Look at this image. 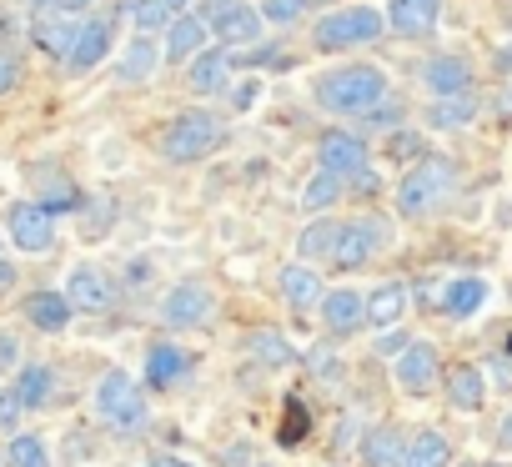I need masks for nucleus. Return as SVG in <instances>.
Masks as SVG:
<instances>
[{"label":"nucleus","instance_id":"ddd939ff","mask_svg":"<svg viewBox=\"0 0 512 467\" xmlns=\"http://www.w3.org/2000/svg\"><path fill=\"white\" fill-rule=\"evenodd\" d=\"M66 297H71V307L76 312H111V302H116V287H111V277L101 272V267H91V262H81V267H71V277H66Z\"/></svg>","mask_w":512,"mask_h":467},{"label":"nucleus","instance_id":"79ce46f5","mask_svg":"<svg viewBox=\"0 0 512 467\" xmlns=\"http://www.w3.org/2000/svg\"><path fill=\"white\" fill-rule=\"evenodd\" d=\"M151 467H196V462H186V457H171V452H166V457H151Z\"/></svg>","mask_w":512,"mask_h":467},{"label":"nucleus","instance_id":"b1692460","mask_svg":"<svg viewBox=\"0 0 512 467\" xmlns=\"http://www.w3.org/2000/svg\"><path fill=\"white\" fill-rule=\"evenodd\" d=\"M407 302H412L407 282H382V287H372V297H367V327H377V332L397 327V322L407 317Z\"/></svg>","mask_w":512,"mask_h":467},{"label":"nucleus","instance_id":"6ab92c4d","mask_svg":"<svg viewBox=\"0 0 512 467\" xmlns=\"http://www.w3.org/2000/svg\"><path fill=\"white\" fill-rule=\"evenodd\" d=\"M106 56H111V21H106V16L81 21V36H76V46H71L66 66H71V71H96Z\"/></svg>","mask_w":512,"mask_h":467},{"label":"nucleus","instance_id":"5701e85b","mask_svg":"<svg viewBox=\"0 0 512 467\" xmlns=\"http://www.w3.org/2000/svg\"><path fill=\"white\" fill-rule=\"evenodd\" d=\"M186 86L196 96H221L231 86V56L226 51H201L191 66H186Z\"/></svg>","mask_w":512,"mask_h":467},{"label":"nucleus","instance_id":"49530a36","mask_svg":"<svg viewBox=\"0 0 512 467\" xmlns=\"http://www.w3.org/2000/svg\"><path fill=\"white\" fill-rule=\"evenodd\" d=\"M66 6H76V11H81V6H91V0H66Z\"/></svg>","mask_w":512,"mask_h":467},{"label":"nucleus","instance_id":"412c9836","mask_svg":"<svg viewBox=\"0 0 512 467\" xmlns=\"http://www.w3.org/2000/svg\"><path fill=\"white\" fill-rule=\"evenodd\" d=\"M322 322H327V332H337V337H352V332L367 322V297H357L352 287H337V292H327V297H322Z\"/></svg>","mask_w":512,"mask_h":467},{"label":"nucleus","instance_id":"dca6fc26","mask_svg":"<svg viewBox=\"0 0 512 467\" xmlns=\"http://www.w3.org/2000/svg\"><path fill=\"white\" fill-rule=\"evenodd\" d=\"M206 36H211V26L186 11V16H176V21L166 26V46H161V51H166L171 66H191V61L206 51Z\"/></svg>","mask_w":512,"mask_h":467},{"label":"nucleus","instance_id":"9b49d317","mask_svg":"<svg viewBox=\"0 0 512 467\" xmlns=\"http://www.w3.org/2000/svg\"><path fill=\"white\" fill-rule=\"evenodd\" d=\"M437 367H442V357H437L432 342H407V347L397 352L392 377H397V387H402L407 397H427V392H437Z\"/></svg>","mask_w":512,"mask_h":467},{"label":"nucleus","instance_id":"c756f323","mask_svg":"<svg viewBox=\"0 0 512 467\" xmlns=\"http://www.w3.org/2000/svg\"><path fill=\"white\" fill-rule=\"evenodd\" d=\"M472 116H477V96H442L427 106V126H437V131H457Z\"/></svg>","mask_w":512,"mask_h":467},{"label":"nucleus","instance_id":"37998d69","mask_svg":"<svg viewBox=\"0 0 512 467\" xmlns=\"http://www.w3.org/2000/svg\"><path fill=\"white\" fill-rule=\"evenodd\" d=\"M11 282H16V267H11V262H0V292H6Z\"/></svg>","mask_w":512,"mask_h":467},{"label":"nucleus","instance_id":"423d86ee","mask_svg":"<svg viewBox=\"0 0 512 467\" xmlns=\"http://www.w3.org/2000/svg\"><path fill=\"white\" fill-rule=\"evenodd\" d=\"M76 36H81V16H76V6H66V0H36L31 6V41L46 51V56H71V46H76Z\"/></svg>","mask_w":512,"mask_h":467},{"label":"nucleus","instance_id":"e433bc0d","mask_svg":"<svg viewBox=\"0 0 512 467\" xmlns=\"http://www.w3.org/2000/svg\"><path fill=\"white\" fill-rule=\"evenodd\" d=\"M362 121V131H392V126H402V101H382V106H372L367 116H357Z\"/></svg>","mask_w":512,"mask_h":467},{"label":"nucleus","instance_id":"4468645a","mask_svg":"<svg viewBox=\"0 0 512 467\" xmlns=\"http://www.w3.org/2000/svg\"><path fill=\"white\" fill-rule=\"evenodd\" d=\"M377 242H382V226H377L372 216H357V221H342V242H337V252H332V262H337L342 272H362V267L372 262V252H377Z\"/></svg>","mask_w":512,"mask_h":467},{"label":"nucleus","instance_id":"393cba45","mask_svg":"<svg viewBox=\"0 0 512 467\" xmlns=\"http://www.w3.org/2000/svg\"><path fill=\"white\" fill-rule=\"evenodd\" d=\"M71 297L66 292H31L26 297V322L41 327V332H66L71 327Z\"/></svg>","mask_w":512,"mask_h":467},{"label":"nucleus","instance_id":"4c0bfd02","mask_svg":"<svg viewBox=\"0 0 512 467\" xmlns=\"http://www.w3.org/2000/svg\"><path fill=\"white\" fill-rule=\"evenodd\" d=\"M307 427H312V417L302 412V402H292V412H287V427H282V447H297V442L307 437Z\"/></svg>","mask_w":512,"mask_h":467},{"label":"nucleus","instance_id":"a211bd4d","mask_svg":"<svg viewBox=\"0 0 512 467\" xmlns=\"http://www.w3.org/2000/svg\"><path fill=\"white\" fill-rule=\"evenodd\" d=\"M442 392H447V402L457 412H477L487 402V377H482L477 362H452L447 377H442Z\"/></svg>","mask_w":512,"mask_h":467},{"label":"nucleus","instance_id":"aec40b11","mask_svg":"<svg viewBox=\"0 0 512 467\" xmlns=\"http://www.w3.org/2000/svg\"><path fill=\"white\" fill-rule=\"evenodd\" d=\"M166 61V51L156 46V36H141L136 31V41L121 51V61H116V81L121 86H141V81H151L156 76V66Z\"/></svg>","mask_w":512,"mask_h":467},{"label":"nucleus","instance_id":"4be33fe9","mask_svg":"<svg viewBox=\"0 0 512 467\" xmlns=\"http://www.w3.org/2000/svg\"><path fill=\"white\" fill-rule=\"evenodd\" d=\"M186 372H191V352H181L176 342H151V352H146V382L156 392L176 387Z\"/></svg>","mask_w":512,"mask_h":467},{"label":"nucleus","instance_id":"bb28decb","mask_svg":"<svg viewBox=\"0 0 512 467\" xmlns=\"http://www.w3.org/2000/svg\"><path fill=\"white\" fill-rule=\"evenodd\" d=\"M452 462V442L437 432V427H422L407 437V452H402V467H447Z\"/></svg>","mask_w":512,"mask_h":467},{"label":"nucleus","instance_id":"473e14b6","mask_svg":"<svg viewBox=\"0 0 512 467\" xmlns=\"http://www.w3.org/2000/svg\"><path fill=\"white\" fill-rule=\"evenodd\" d=\"M171 21H176L171 0H131V26H136L141 36H156V31H166Z\"/></svg>","mask_w":512,"mask_h":467},{"label":"nucleus","instance_id":"2eb2a0df","mask_svg":"<svg viewBox=\"0 0 512 467\" xmlns=\"http://www.w3.org/2000/svg\"><path fill=\"white\" fill-rule=\"evenodd\" d=\"M442 21V0H392L387 11V31L402 41H427Z\"/></svg>","mask_w":512,"mask_h":467},{"label":"nucleus","instance_id":"cd10ccee","mask_svg":"<svg viewBox=\"0 0 512 467\" xmlns=\"http://www.w3.org/2000/svg\"><path fill=\"white\" fill-rule=\"evenodd\" d=\"M402 452H407V437L397 427H372L362 437V462L367 467H402Z\"/></svg>","mask_w":512,"mask_h":467},{"label":"nucleus","instance_id":"7c9ffc66","mask_svg":"<svg viewBox=\"0 0 512 467\" xmlns=\"http://www.w3.org/2000/svg\"><path fill=\"white\" fill-rule=\"evenodd\" d=\"M16 397H21V407L26 412H36V407H46V397H51V367L46 362H31V367H21L16 372Z\"/></svg>","mask_w":512,"mask_h":467},{"label":"nucleus","instance_id":"58836bf2","mask_svg":"<svg viewBox=\"0 0 512 467\" xmlns=\"http://www.w3.org/2000/svg\"><path fill=\"white\" fill-rule=\"evenodd\" d=\"M21 86V56L16 51H0V96H11Z\"/></svg>","mask_w":512,"mask_h":467},{"label":"nucleus","instance_id":"ea45409f","mask_svg":"<svg viewBox=\"0 0 512 467\" xmlns=\"http://www.w3.org/2000/svg\"><path fill=\"white\" fill-rule=\"evenodd\" d=\"M26 407H21V397H16V387H6L0 392V427H16V417H21Z\"/></svg>","mask_w":512,"mask_h":467},{"label":"nucleus","instance_id":"c03bdc74","mask_svg":"<svg viewBox=\"0 0 512 467\" xmlns=\"http://www.w3.org/2000/svg\"><path fill=\"white\" fill-rule=\"evenodd\" d=\"M507 116H512V86L502 91V121H507Z\"/></svg>","mask_w":512,"mask_h":467},{"label":"nucleus","instance_id":"a878e982","mask_svg":"<svg viewBox=\"0 0 512 467\" xmlns=\"http://www.w3.org/2000/svg\"><path fill=\"white\" fill-rule=\"evenodd\" d=\"M337 242H342V221L317 216V221H307V226H302V237H297V257H302V262H332Z\"/></svg>","mask_w":512,"mask_h":467},{"label":"nucleus","instance_id":"f3484780","mask_svg":"<svg viewBox=\"0 0 512 467\" xmlns=\"http://www.w3.org/2000/svg\"><path fill=\"white\" fill-rule=\"evenodd\" d=\"M327 282H322V272L312 267V262H292V267H282L277 272V292L287 297V307H297V312H312L327 292H322Z\"/></svg>","mask_w":512,"mask_h":467},{"label":"nucleus","instance_id":"f257e3e1","mask_svg":"<svg viewBox=\"0 0 512 467\" xmlns=\"http://www.w3.org/2000/svg\"><path fill=\"white\" fill-rule=\"evenodd\" d=\"M392 91H387V71L382 66H367V61H352V66H337L327 76H317L312 86V101L332 116H367L372 106H382Z\"/></svg>","mask_w":512,"mask_h":467},{"label":"nucleus","instance_id":"f704fd0d","mask_svg":"<svg viewBox=\"0 0 512 467\" xmlns=\"http://www.w3.org/2000/svg\"><path fill=\"white\" fill-rule=\"evenodd\" d=\"M6 457H11V467H51V452H46V442H41V437H31V432L11 437Z\"/></svg>","mask_w":512,"mask_h":467},{"label":"nucleus","instance_id":"2f4dec72","mask_svg":"<svg viewBox=\"0 0 512 467\" xmlns=\"http://www.w3.org/2000/svg\"><path fill=\"white\" fill-rule=\"evenodd\" d=\"M342 186H347L342 176H332V171H322V166H317V176L302 186V206H307L312 216H322V211H327V206L342 196Z\"/></svg>","mask_w":512,"mask_h":467},{"label":"nucleus","instance_id":"20e7f679","mask_svg":"<svg viewBox=\"0 0 512 467\" xmlns=\"http://www.w3.org/2000/svg\"><path fill=\"white\" fill-rule=\"evenodd\" d=\"M382 31H387V16L382 11H372V6H342V11H332V16L317 21L312 46L317 51H352V46H372Z\"/></svg>","mask_w":512,"mask_h":467},{"label":"nucleus","instance_id":"39448f33","mask_svg":"<svg viewBox=\"0 0 512 467\" xmlns=\"http://www.w3.org/2000/svg\"><path fill=\"white\" fill-rule=\"evenodd\" d=\"M96 412H101L106 427H116V432H136V427H146V392L136 387L131 372L111 367V372L96 382Z\"/></svg>","mask_w":512,"mask_h":467},{"label":"nucleus","instance_id":"c85d7f7f","mask_svg":"<svg viewBox=\"0 0 512 467\" xmlns=\"http://www.w3.org/2000/svg\"><path fill=\"white\" fill-rule=\"evenodd\" d=\"M487 302V282L482 277H457V282H447V292H442V312L447 317H472L477 307Z\"/></svg>","mask_w":512,"mask_h":467},{"label":"nucleus","instance_id":"72a5a7b5","mask_svg":"<svg viewBox=\"0 0 512 467\" xmlns=\"http://www.w3.org/2000/svg\"><path fill=\"white\" fill-rule=\"evenodd\" d=\"M251 357L262 362V367H292V362H297V352H292L287 337H277V332H251Z\"/></svg>","mask_w":512,"mask_h":467},{"label":"nucleus","instance_id":"7ed1b4c3","mask_svg":"<svg viewBox=\"0 0 512 467\" xmlns=\"http://www.w3.org/2000/svg\"><path fill=\"white\" fill-rule=\"evenodd\" d=\"M452 186H457L452 161H442V156H422V161L397 181V216L417 221V216L442 211V206L452 201Z\"/></svg>","mask_w":512,"mask_h":467},{"label":"nucleus","instance_id":"de8ad7c7","mask_svg":"<svg viewBox=\"0 0 512 467\" xmlns=\"http://www.w3.org/2000/svg\"><path fill=\"white\" fill-rule=\"evenodd\" d=\"M472 467H482V462H472Z\"/></svg>","mask_w":512,"mask_h":467},{"label":"nucleus","instance_id":"a18cd8bd","mask_svg":"<svg viewBox=\"0 0 512 467\" xmlns=\"http://www.w3.org/2000/svg\"><path fill=\"white\" fill-rule=\"evenodd\" d=\"M6 26H11V16H6V6H0V36H6Z\"/></svg>","mask_w":512,"mask_h":467},{"label":"nucleus","instance_id":"c9c22d12","mask_svg":"<svg viewBox=\"0 0 512 467\" xmlns=\"http://www.w3.org/2000/svg\"><path fill=\"white\" fill-rule=\"evenodd\" d=\"M307 6L312 0H262V16H267V26H297L307 16Z\"/></svg>","mask_w":512,"mask_h":467},{"label":"nucleus","instance_id":"6e6552de","mask_svg":"<svg viewBox=\"0 0 512 467\" xmlns=\"http://www.w3.org/2000/svg\"><path fill=\"white\" fill-rule=\"evenodd\" d=\"M6 237L16 242V252L41 257V252L56 247V216H51L41 201H16V206L6 211Z\"/></svg>","mask_w":512,"mask_h":467},{"label":"nucleus","instance_id":"0eeeda50","mask_svg":"<svg viewBox=\"0 0 512 467\" xmlns=\"http://www.w3.org/2000/svg\"><path fill=\"white\" fill-rule=\"evenodd\" d=\"M206 26L221 36V46H256L262 41L267 16L251 6V0H211L206 6Z\"/></svg>","mask_w":512,"mask_h":467},{"label":"nucleus","instance_id":"9d476101","mask_svg":"<svg viewBox=\"0 0 512 467\" xmlns=\"http://www.w3.org/2000/svg\"><path fill=\"white\" fill-rule=\"evenodd\" d=\"M417 86H422L432 101H442V96H472L477 71H472L467 56H427V61L417 66Z\"/></svg>","mask_w":512,"mask_h":467},{"label":"nucleus","instance_id":"f03ea898","mask_svg":"<svg viewBox=\"0 0 512 467\" xmlns=\"http://www.w3.org/2000/svg\"><path fill=\"white\" fill-rule=\"evenodd\" d=\"M221 141H226V121H221L216 111H181V116L166 121L156 151H161V161H171V166H196V161L216 156Z\"/></svg>","mask_w":512,"mask_h":467},{"label":"nucleus","instance_id":"1a4fd4ad","mask_svg":"<svg viewBox=\"0 0 512 467\" xmlns=\"http://www.w3.org/2000/svg\"><path fill=\"white\" fill-rule=\"evenodd\" d=\"M317 166L332 171V176H342V181H357V176L372 171V166H367V141H362L357 131L332 126V131H322V141H317Z\"/></svg>","mask_w":512,"mask_h":467},{"label":"nucleus","instance_id":"f8f14e48","mask_svg":"<svg viewBox=\"0 0 512 467\" xmlns=\"http://www.w3.org/2000/svg\"><path fill=\"white\" fill-rule=\"evenodd\" d=\"M211 312H216V297H211V287H201V282H181V287H171L166 302H161L166 327H206Z\"/></svg>","mask_w":512,"mask_h":467},{"label":"nucleus","instance_id":"a19ab883","mask_svg":"<svg viewBox=\"0 0 512 467\" xmlns=\"http://www.w3.org/2000/svg\"><path fill=\"white\" fill-rule=\"evenodd\" d=\"M497 447H502V452H512V412L497 422Z\"/></svg>","mask_w":512,"mask_h":467}]
</instances>
